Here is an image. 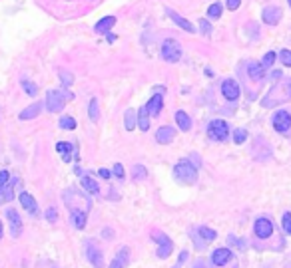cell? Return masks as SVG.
<instances>
[{"label":"cell","instance_id":"obj_1","mask_svg":"<svg viewBox=\"0 0 291 268\" xmlns=\"http://www.w3.org/2000/svg\"><path fill=\"white\" fill-rule=\"evenodd\" d=\"M173 177H176V181L182 185H192L197 181V169L190 161H180L173 167Z\"/></svg>","mask_w":291,"mask_h":268},{"label":"cell","instance_id":"obj_2","mask_svg":"<svg viewBox=\"0 0 291 268\" xmlns=\"http://www.w3.org/2000/svg\"><path fill=\"white\" fill-rule=\"evenodd\" d=\"M64 201H66V205L70 206V211H84V213H88V208H90V201L86 199L80 191H76V189H68L66 193H64Z\"/></svg>","mask_w":291,"mask_h":268},{"label":"cell","instance_id":"obj_3","mask_svg":"<svg viewBox=\"0 0 291 268\" xmlns=\"http://www.w3.org/2000/svg\"><path fill=\"white\" fill-rule=\"evenodd\" d=\"M160 54H162V58L166 60V62H178V60L182 58V50H180L178 40H173V38L164 40Z\"/></svg>","mask_w":291,"mask_h":268},{"label":"cell","instance_id":"obj_4","mask_svg":"<svg viewBox=\"0 0 291 268\" xmlns=\"http://www.w3.org/2000/svg\"><path fill=\"white\" fill-rule=\"evenodd\" d=\"M64 103H66V98L62 92H58V89H48L46 92V107L50 113H58L64 109Z\"/></svg>","mask_w":291,"mask_h":268},{"label":"cell","instance_id":"obj_5","mask_svg":"<svg viewBox=\"0 0 291 268\" xmlns=\"http://www.w3.org/2000/svg\"><path fill=\"white\" fill-rule=\"evenodd\" d=\"M271 125L279 133H287L291 129V113L287 109H277L271 117Z\"/></svg>","mask_w":291,"mask_h":268},{"label":"cell","instance_id":"obj_6","mask_svg":"<svg viewBox=\"0 0 291 268\" xmlns=\"http://www.w3.org/2000/svg\"><path fill=\"white\" fill-rule=\"evenodd\" d=\"M208 135L216 141H227L229 137V125L221 119H216V122H210L208 125Z\"/></svg>","mask_w":291,"mask_h":268},{"label":"cell","instance_id":"obj_7","mask_svg":"<svg viewBox=\"0 0 291 268\" xmlns=\"http://www.w3.org/2000/svg\"><path fill=\"white\" fill-rule=\"evenodd\" d=\"M152 238L158 243V256H160V258H168V256L171 254V250H173V243L170 241V236H166L164 232L154 230V232H152Z\"/></svg>","mask_w":291,"mask_h":268},{"label":"cell","instance_id":"obj_8","mask_svg":"<svg viewBox=\"0 0 291 268\" xmlns=\"http://www.w3.org/2000/svg\"><path fill=\"white\" fill-rule=\"evenodd\" d=\"M86 258L90 260V264H92L94 268H102V266H104V254H102V250H100L92 241L86 243Z\"/></svg>","mask_w":291,"mask_h":268},{"label":"cell","instance_id":"obj_9","mask_svg":"<svg viewBox=\"0 0 291 268\" xmlns=\"http://www.w3.org/2000/svg\"><path fill=\"white\" fill-rule=\"evenodd\" d=\"M221 96L229 102H236L240 98V85L236 80H223L221 82Z\"/></svg>","mask_w":291,"mask_h":268},{"label":"cell","instance_id":"obj_10","mask_svg":"<svg viewBox=\"0 0 291 268\" xmlns=\"http://www.w3.org/2000/svg\"><path fill=\"white\" fill-rule=\"evenodd\" d=\"M253 230L259 238H269L273 234V223L269 219H257L253 225Z\"/></svg>","mask_w":291,"mask_h":268},{"label":"cell","instance_id":"obj_11","mask_svg":"<svg viewBox=\"0 0 291 268\" xmlns=\"http://www.w3.org/2000/svg\"><path fill=\"white\" fill-rule=\"evenodd\" d=\"M6 219L10 223V230H12V236L18 238L22 234V219L18 217V213L14 211V208H8L6 211Z\"/></svg>","mask_w":291,"mask_h":268},{"label":"cell","instance_id":"obj_12","mask_svg":"<svg viewBox=\"0 0 291 268\" xmlns=\"http://www.w3.org/2000/svg\"><path fill=\"white\" fill-rule=\"evenodd\" d=\"M128 262H130V248H128V247H122L118 252H116V256H114L110 268H126Z\"/></svg>","mask_w":291,"mask_h":268},{"label":"cell","instance_id":"obj_13","mask_svg":"<svg viewBox=\"0 0 291 268\" xmlns=\"http://www.w3.org/2000/svg\"><path fill=\"white\" fill-rule=\"evenodd\" d=\"M20 205L26 208L28 213H30L32 217H36L38 215V205H36V199L30 195V193H20Z\"/></svg>","mask_w":291,"mask_h":268},{"label":"cell","instance_id":"obj_14","mask_svg":"<svg viewBox=\"0 0 291 268\" xmlns=\"http://www.w3.org/2000/svg\"><path fill=\"white\" fill-rule=\"evenodd\" d=\"M146 107H148L150 111V117H156L162 113V107H164V94H154L152 100L146 103Z\"/></svg>","mask_w":291,"mask_h":268},{"label":"cell","instance_id":"obj_15","mask_svg":"<svg viewBox=\"0 0 291 268\" xmlns=\"http://www.w3.org/2000/svg\"><path fill=\"white\" fill-rule=\"evenodd\" d=\"M261 18H264L266 24L273 26V24H277L281 20V10L277 6H267V8H264V14H261Z\"/></svg>","mask_w":291,"mask_h":268},{"label":"cell","instance_id":"obj_16","mask_svg":"<svg viewBox=\"0 0 291 268\" xmlns=\"http://www.w3.org/2000/svg\"><path fill=\"white\" fill-rule=\"evenodd\" d=\"M173 137H176V129L173 127H170V125H162L158 131H156V141L158 143H170V141H173Z\"/></svg>","mask_w":291,"mask_h":268},{"label":"cell","instance_id":"obj_17","mask_svg":"<svg viewBox=\"0 0 291 268\" xmlns=\"http://www.w3.org/2000/svg\"><path fill=\"white\" fill-rule=\"evenodd\" d=\"M231 260V250L229 248H216L212 254V262L216 266H225V262Z\"/></svg>","mask_w":291,"mask_h":268},{"label":"cell","instance_id":"obj_18","mask_svg":"<svg viewBox=\"0 0 291 268\" xmlns=\"http://www.w3.org/2000/svg\"><path fill=\"white\" fill-rule=\"evenodd\" d=\"M247 76L253 80V82H261L266 78V68L261 66V64H257V62H251L249 66H247Z\"/></svg>","mask_w":291,"mask_h":268},{"label":"cell","instance_id":"obj_19","mask_svg":"<svg viewBox=\"0 0 291 268\" xmlns=\"http://www.w3.org/2000/svg\"><path fill=\"white\" fill-rule=\"evenodd\" d=\"M168 14H170V18L173 20V22H176L182 30H186V32H195V28H194V24L190 22V20H186V18H182L178 12H173V10H170L168 8Z\"/></svg>","mask_w":291,"mask_h":268},{"label":"cell","instance_id":"obj_20","mask_svg":"<svg viewBox=\"0 0 291 268\" xmlns=\"http://www.w3.org/2000/svg\"><path fill=\"white\" fill-rule=\"evenodd\" d=\"M138 127L142 129V131H148L150 129V111H148V107H140V111H138Z\"/></svg>","mask_w":291,"mask_h":268},{"label":"cell","instance_id":"obj_21","mask_svg":"<svg viewBox=\"0 0 291 268\" xmlns=\"http://www.w3.org/2000/svg\"><path fill=\"white\" fill-rule=\"evenodd\" d=\"M114 24H116V16H106V18H102V20L96 22L94 30H96L98 34H108V30H110Z\"/></svg>","mask_w":291,"mask_h":268},{"label":"cell","instance_id":"obj_22","mask_svg":"<svg viewBox=\"0 0 291 268\" xmlns=\"http://www.w3.org/2000/svg\"><path fill=\"white\" fill-rule=\"evenodd\" d=\"M82 189H86L90 195H96V193H100V187H98V181H94L92 177H88V175H84L82 177Z\"/></svg>","mask_w":291,"mask_h":268},{"label":"cell","instance_id":"obj_23","mask_svg":"<svg viewBox=\"0 0 291 268\" xmlns=\"http://www.w3.org/2000/svg\"><path fill=\"white\" fill-rule=\"evenodd\" d=\"M86 215H88V213H84V211H76V208H74V211H70V221H72V225L76 227V228H84L86 227Z\"/></svg>","mask_w":291,"mask_h":268},{"label":"cell","instance_id":"obj_24","mask_svg":"<svg viewBox=\"0 0 291 268\" xmlns=\"http://www.w3.org/2000/svg\"><path fill=\"white\" fill-rule=\"evenodd\" d=\"M176 124H178V127H180L182 131H190L192 119H190V115H188L186 111H176Z\"/></svg>","mask_w":291,"mask_h":268},{"label":"cell","instance_id":"obj_25","mask_svg":"<svg viewBox=\"0 0 291 268\" xmlns=\"http://www.w3.org/2000/svg\"><path fill=\"white\" fill-rule=\"evenodd\" d=\"M40 109H42V105H40V103L28 105V107H26L24 111H20V119H34V117H38Z\"/></svg>","mask_w":291,"mask_h":268},{"label":"cell","instance_id":"obj_26","mask_svg":"<svg viewBox=\"0 0 291 268\" xmlns=\"http://www.w3.org/2000/svg\"><path fill=\"white\" fill-rule=\"evenodd\" d=\"M124 125H126L128 131H132V129L138 125V115H136L134 109H128V111H126V115H124Z\"/></svg>","mask_w":291,"mask_h":268},{"label":"cell","instance_id":"obj_27","mask_svg":"<svg viewBox=\"0 0 291 268\" xmlns=\"http://www.w3.org/2000/svg\"><path fill=\"white\" fill-rule=\"evenodd\" d=\"M197 232L203 238V243H212V241H216V238H218V232L214 228H210V227H199Z\"/></svg>","mask_w":291,"mask_h":268},{"label":"cell","instance_id":"obj_28","mask_svg":"<svg viewBox=\"0 0 291 268\" xmlns=\"http://www.w3.org/2000/svg\"><path fill=\"white\" fill-rule=\"evenodd\" d=\"M56 151H58V153H62V159H64V161H70V159H72V155H70V151H72V143H68V141H66V143L60 141V143L56 145Z\"/></svg>","mask_w":291,"mask_h":268},{"label":"cell","instance_id":"obj_29","mask_svg":"<svg viewBox=\"0 0 291 268\" xmlns=\"http://www.w3.org/2000/svg\"><path fill=\"white\" fill-rule=\"evenodd\" d=\"M22 87H24L26 96H30V98H36V96H38V87H36V83H32L30 80H22Z\"/></svg>","mask_w":291,"mask_h":268},{"label":"cell","instance_id":"obj_30","mask_svg":"<svg viewBox=\"0 0 291 268\" xmlns=\"http://www.w3.org/2000/svg\"><path fill=\"white\" fill-rule=\"evenodd\" d=\"M16 183H18V179H10V181H8V185L4 187V193H2L4 201H12L14 199V187H16Z\"/></svg>","mask_w":291,"mask_h":268},{"label":"cell","instance_id":"obj_31","mask_svg":"<svg viewBox=\"0 0 291 268\" xmlns=\"http://www.w3.org/2000/svg\"><path fill=\"white\" fill-rule=\"evenodd\" d=\"M60 127L62 129H76V119L74 117H70V115H64V117H60Z\"/></svg>","mask_w":291,"mask_h":268},{"label":"cell","instance_id":"obj_32","mask_svg":"<svg viewBox=\"0 0 291 268\" xmlns=\"http://www.w3.org/2000/svg\"><path fill=\"white\" fill-rule=\"evenodd\" d=\"M88 113H90V119H92V122H98L100 109H98V100H96V98L90 100V109H88Z\"/></svg>","mask_w":291,"mask_h":268},{"label":"cell","instance_id":"obj_33","mask_svg":"<svg viewBox=\"0 0 291 268\" xmlns=\"http://www.w3.org/2000/svg\"><path fill=\"white\" fill-rule=\"evenodd\" d=\"M275 60H277V54H275V52H267V54L264 56V60H261V66H264V68H271Z\"/></svg>","mask_w":291,"mask_h":268},{"label":"cell","instance_id":"obj_34","mask_svg":"<svg viewBox=\"0 0 291 268\" xmlns=\"http://www.w3.org/2000/svg\"><path fill=\"white\" fill-rule=\"evenodd\" d=\"M134 179H136V181H142V179H146V175H148V171H146V167L144 165H134Z\"/></svg>","mask_w":291,"mask_h":268},{"label":"cell","instance_id":"obj_35","mask_svg":"<svg viewBox=\"0 0 291 268\" xmlns=\"http://www.w3.org/2000/svg\"><path fill=\"white\" fill-rule=\"evenodd\" d=\"M221 10H223V8H221V4H219V2H216V4H212V6L208 8V16H210L212 20H216V18H219V16H221Z\"/></svg>","mask_w":291,"mask_h":268},{"label":"cell","instance_id":"obj_36","mask_svg":"<svg viewBox=\"0 0 291 268\" xmlns=\"http://www.w3.org/2000/svg\"><path fill=\"white\" fill-rule=\"evenodd\" d=\"M8 181H10V173H8V171H0V197H2L4 187L8 185ZM2 199H4V197H2Z\"/></svg>","mask_w":291,"mask_h":268},{"label":"cell","instance_id":"obj_37","mask_svg":"<svg viewBox=\"0 0 291 268\" xmlns=\"http://www.w3.org/2000/svg\"><path fill=\"white\" fill-rule=\"evenodd\" d=\"M245 139H247V131H245V129H242V127H240V129H236V131H234V141H236L238 145H242Z\"/></svg>","mask_w":291,"mask_h":268},{"label":"cell","instance_id":"obj_38","mask_svg":"<svg viewBox=\"0 0 291 268\" xmlns=\"http://www.w3.org/2000/svg\"><path fill=\"white\" fill-rule=\"evenodd\" d=\"M281 227H283L285 234L291 236V213H285V215H283V219H281Z\"/></svg>","mask_w":291,"mask_h":268},{"label":"cell","instance_id":"obj_39","mask_svg":"<svg viewBox=\"0 0 291 268\" xmlns=\"http://www.w3.org/2000/svg\"><path fill=\"white\" fill-rule=\"evenodd\" d=\"M279 60H281L283 66L291 68V52H289V50H281V52H279Z\"/></svg>","mask_w":291,"mask_h":268},{"label":"cell","instance_id":"obj_40","mask_svg":"<svg viewBox=\"0 0 291 268\" xmlns=\"http://www.w3.org/2000/svg\"><path fill=\"white\" fill-rule=\"evenodd\" d=\"M229 243L234 245V247H238V248H245V247H247V243H245V241H240V238H236V234H229Z\"/></svg>","mask_w":291,"mask_h":268},{"label":"cell","instance_id":"obj_41","mask_svg":"<svg viewBox=\"0 0 291 268\" xmlns=\"http://www.w3.org/2000/svg\"><path fill=\"white\" fill-rule=\"evenodd\" d=\"M199 28H201V32L206 34V36H210V34H212V26L208 24V20H206V18H201V20H199Z\"/></svg>","mask_w":291,"mask_h":268},{"label":"cell","instance_id":"obj_42","mask_svg":"<svg viewBox=\"0 0 291 268\" xmlns=\"http://www.w3.org/2000/svg\"><path fill=\"white\" fill-rule=\"evenodd\" d=\"M56 219H58V213H56V208H54V206L46 208V221H50V223H56Z\"/></svg>","mask_w":291,"mask_h":268},{"label":"cell","instance_id":"obj_43","mask_svg":"<svg viewBox=\"0 0 291 268\" xmlns=\"http://www.w3.org/2000/svg\"><path fill=\"white\" fill-rule=\"evenodd\" d=\"M114 175L118 177V179H124V177H126V173H124V167H122L120 163H116V165H114Z\"/></svg>","mask_w":291,"mask_h":268},{"label":"cell","instance_id":"obj_44","mask_svg":"<svg viewBox=\"0 0 291 268\" xmlns=\"http://www.w3.org/2000/svg\"><path fill=\"white\" fill-rule=\"evenodd\" d=\"M60 80H62V83H64V85H70V83L74 82L72 74H66V72H60Z\"/></svg>","mask_w":291,"mask_h":268},{"label":"cell","instance_id":"obj_45","mask_svg":"<svg viewBox=\"0 0 291 268\" xmlns=\"http://www.w3.org/2000/svg\"><path fill=\"white\" fill-rule=\"evenodd\" d=\"M225 4H227V8H229V10H238V8H240V4H242V0H227Z\"/></svg>","mask_w":291,"mask_h":268},{"label":"cell","instance_id":"obj_46","mask_svg":"<svg viewBox=\"0 0 291 268\" xmlns=\"http://www.w3.org/2000/svg\"><path fill=\"white\" fill-rule=\"evenodd\" d=\"M98 175H100L102 179H110V175H112V173H110L108 169H100V171H98Z\"/></svg>","mask_w":291,"mask_h":268},{"label":"cell","instance_id":"obj_47","mask_svg":"<svg viewBox=\"0 0 291 268\" xmlns=\"http://www.w3.org/2000/svg\"><path fill=\"white\" fill-rule=\"evenodd\" d=\"M287 98H291V80L287 82Z\"/></svg>","mask_w":291,"mask_h":268},{"label":"cell","instance_id":"obj_48","mask_svg":"<svg viewBox=\"0 0 291 268\" xmlns=\"http://www.w3.org/2000/svg\"><path fill=\"white\" fill-rule=\"evenodd\" d=\"M0 238H2V221H0Z\"/></svg>","mask_w":291,"mask_h":268},{"label":"cell","instance_id":"obj_49","mask_svg":"<svg viewBox=\"0 0 291 268\" xmlns=\"http://www.w3.org/2000/svg\"><path fill=\"white\" fill-rule=\"evenodd\" d=\"M2 201H4V199H2V197H0V205H2Z\"/></svg>","mask_w":291,"mask_h":268},{"label":"cell","instance_id":"obj_50","mask_svg":"<svg viewBox=\"0 0 291 268\" xmlns=\"http://www.w3.org/2000/svg\"><path fill=\"white\" fill-rule=\"evenodd\" d=\"M287 2H289V8H291V0H287Z\"/></svg>","mask_w":291,"mask_h":268}]
</instances>
